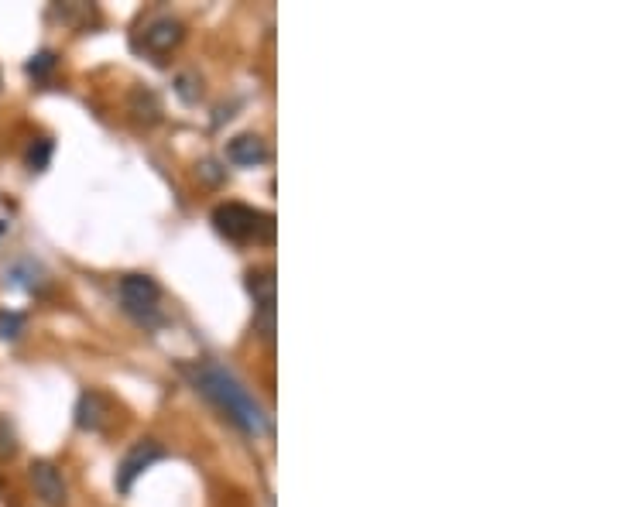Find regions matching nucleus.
I'll return each mask as SVG.
<instances>
[{"label": "nucleus", "mask_w": 617, "mask_h": 507, "mask_svg": "<svg viewBox=\"0 0 617 507\" xmlns=\"http://www.w3.org/2000/svg\"><path fill=\"white\" fill-rule=\"evenodd\" d=\"M182 38H186V28H182L179 21L158 18V21H151L148 28H144L141 45H144V52H151V55H168L175 45L182 42Z\"/></svg>", "instance_id": "obj_6"}, {"label": "nucleus", "mask_w": 617, "mask_h": 507, "mask_svg": "<svg viewBox=\"0 0 617 507\" xmlns=\"http://www.w3.org/2000/svg\"><path fill=\"white\" fill-rule=\"evenodd\" d=\"M162 288H158L155 278L148 275H127L120 281V305L124 312L144 329L162 326Z\"/></svg>", "instance_id": "obj_3"}, {"label": "nucleus", "mask_w": 617, "mask_h": 507, "mask_svg": "<svg viewBox=\"0 0 617 507\" xmlns=\"http://www.w3.org/2000/svg\"><path fill=\"white\" fill-rule=\"evenodd\" d=\"M0 233H4V223H0Z\"/></svg>", "instance_id": "obj_13"}, {"label": "nucleus", "mask_w": 617, "mask_h": 507, "mask_svg": "<svg viewBox=\"0 0 617 507\" xmlns=\"http://www.w3.org/2000/svg\"><path fill=\"white\" fill-rule=\"evenodd\" d=\"M247 292H251L258 312H275V271L271 268L247 271Z\"/></svg>", "instance_id": "obj_8"}, {"label": "nucleus", "mask_w": 617, "mask_h": 507, "mask_svg": "<svg viewBox=\"0 0 617 507\" xmlns=\"http://www.w3.org/2000/svg\"><path fill=\"white\" fill-rule=\"evenodd\" d=\"M24 333V316L21 312H0V340H18Z\"/></svg>", "instance_id": "obj_10"}, {"label": "nucleus", "mask_w": 617, "mask_h": 507, "mask_svg": "<svg viewBox=\"0 0 617 507\" xmlns=\"http://www.w3.org/2000/svg\"><path fill=\"white\" fill-rule=\"evenodd\" d=\"M162 456H165V449L158 446L155 439H138V442H134V446L124 453L120 466H117V490H120V494H127V490L134 487V480H138L151 463L162 460Z\"/></svg>", "instance_id": "obj_4"}, {"label": "nucleus", "mask_w": 617, "mask_h": 507, "mask_svg": "<svg viewBox=\"0 0 617 507\" xmlns=\"http://www.w3.org/2000/svg\"><path fill=\"white\" fill-rule=\"evenodd\" d=\"M48 158H52V141H35L28 148V165H31V172H45L48 168Z\"/></svg>", "instance_id": "obj_11"}, {"label": "nucleus", "mask_w": 617, "mask_h": 507, "mask_svg": "<svg viewBox=\"0 0 617 507\" xmlns=\"http://www.w3.org/2000/svg\"><path fill=\"white\" fill-rule=\"evenodd\" d=\"M213 227L227 240H237V244H244V240H271L275 237V216L244 203H220L213 209Z\"/></svg>", "instance_id": "obj_2"}, {"label": "nucleus", "mask_w": 617, "mask_h": 507, "mask_svg": "<svg viewBox=\"0 0 617 507\" xmlns=\"http://www.w3.org/2000/svg\"><path fill=\"white\" fill-rule=\"evenodd\" d=\"M31 484H35L38 497L55 507L66 504V480H62L59 466L48 463V460H35L31 463Z\"/></svg>", "instance_id": "obj_5"}, {"label": "nucleus", "mask_w": 617, "mask_h": 507, "mask_svg": "<svg viewBox=\"0 0 617 507\" xmlns=\"http://www.w3.org/2000/svg\"><path fill=\"white\" fill-rule=\"evenodd\" d=\"M182 374H186L192 381V388L199 394H206L220 412H227L230 422L240 425L247 436H264V432H271V422H268V415H264V408L258 405V398H254L227 367L213 364V360H199V364L182 367Z\"/></svg>", "instance_id": "obj_1"}, {"label": "nucleus", "mask_w": 617, "mask_h": 507, "mask_svg": "<svg viewBox=\"0 0 617 507\" xmlns=\"http://www.w3.org/2000/svg\"><path fill=\"white\" fill-rule=\"evenodd\" d=\"M227 158L234 165L254 168V165H261V162H268V148H264V141L254 138V134H240V138L230 141Z\"/></svg>", "instance_id": "obj_9"}, {"label": "nucleus", "mask_w": 617, "mask_h": 507, "mask_svg": "<svg viewBox=\"0 0 617 507\" xmlns=\"http://www.w3.org/2000/svg\"><path fill=\"white\" fill-rule=\"evenodd\" d=\"M55 62H59V59H55V52H38L35 59L28 62V76H35V79H45L48 72L55 69Z\"/></svg>", "instance_id": "obj_12"}, {"label": "nucleus", "mask_w": 617, "mask_h": 507, "mask_svg": "<svg viewBox=\"0 0 617 507\" xmlns=\"http://www.w3.org/2000/svg\"><path fill=\"white\" fill-rule=\"evenodd\" d=\"M110 415H114V405H110L100 391H86L83 398H79V405H76V425L79 429L100 432L103 425L110 422Z\"/></svg>", "instance_id": "obj_7"}]
</instances>
